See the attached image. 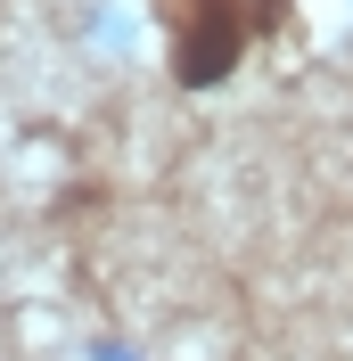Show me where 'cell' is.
Masks as SVG:
<instances>
[{
  "instance_id": "1",
  "label": "cell",
  "mask_w": 353,
  "mask_h": 361,
  "mask_svg": "<svg viewBox=\"0 0 353 361\" xmlns=\"http://www.w3.org/2000/svg\"><path fill=\"white\" fill-rule=\"evenodd\" d=\"M263 8L255 0H164V49H173L181 90H214L239 74L246 42H255Z\"/></svg>"
}]
</instances>
